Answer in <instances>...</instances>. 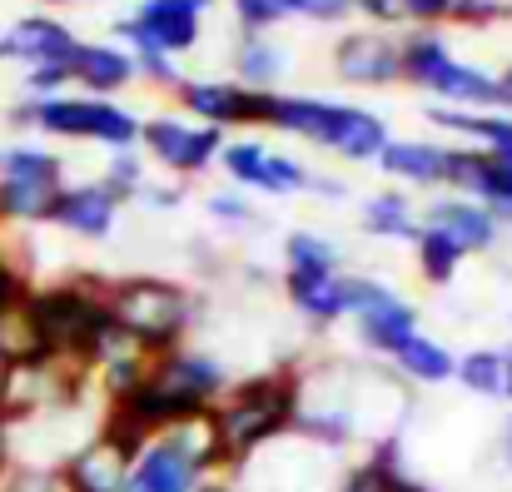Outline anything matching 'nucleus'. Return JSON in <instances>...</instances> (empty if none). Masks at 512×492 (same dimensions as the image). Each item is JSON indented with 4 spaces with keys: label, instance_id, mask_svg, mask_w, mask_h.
I'll return each mask as SVG.
<instances>
[{
    "label": "nucleus",
    "instance_id": "0eeeda50",
    "mask_svg": "<svg viewBox=\"0 0 512 492\" xmlns=\"http://www.w3.org/2000/svg\"><path fill=\"white\" fill-rule=\"evenodd\" d=\"M140 145L150 150V160H160L174 174H199V169H209V164L219 160L224 135L209 130V125H189V120L160 115V120H145L140 125Z\"/></svg>",
    "mask_w": 512,
    "mask_h": 492
},
{
    "label": "nucleus",
    "instance_id": "49530a36",
    "mask_svg": "<svg viewBox=\"0 0 512 492\" xmlns=\"http://www.w3.org/2000/svg\"><path fill=\"white\" fill-rule=\"evenodd\" d=\"M508 358H512V343H508Z\"/></svg>",
    "mask_w": 512,
    "mask_h": 492
},
{
    "label": "nucleus",
    "instance_id": "bb28decb",
    "mask_svg": "<svg viewBox=\"0 0 512 492\" xmlns=\"http://www.w3.org/2000/svg\"><path fill=\"white\" fill-rule=\"evenodd\" d=\"M284 264H289V274H299V279H324V274L339 269V249H334L324 234L294 229L289 244H284Z\"/></svg>",
    "mask_w": 512,
    "mask_h": 492
},
{
    "label": "nucleus",
    "instance_id": "393cba45",
    "mask_svg": "<svg viewBox=\"0 0 512 492\" xmlns=\"http://www.w3.org/2000/svg\"><path fill=\"white\" fill-rule=\"evenodd\" d=\"M393 363L413 378V383H448V378H458V358L443 348V343H433V338H408L398 353H393Z\"/></svg>",
    "mask_w": 512,
    "mask_h": 492
},
{
    "label": "nucleus",
    "instance_id": "a18cd8bd",
    "mask_svg": "<svg viewBox=\"0 0 512 492\" xmlns=\"http://www.w3.org/2000/svg\"><path fill=\"white\" fill-rule=\"evenodd\" d=\"M45 5H60V0H45Z\"/></svg>",
    "mask_w": 512,
    "mask_h": 492
},
{
    "label": "nucleus",
    "instance_id": "7c9ffc66",
    "mask_svg": "<svg viewBox=\"0 0 512 492\" xmlns=\"http://www.w3.org/2000/svg\"><path fill=\"white\" fill-rule=\"evenodd\" d=\"M284 15H289V0H234V20L244 25V35H269Z\"/></svg>",
    "mask_w": 512,
    "mask_h": 492
},
{
    "label": "nucleus",
    "instance_id": "aec40b11",
    "mask_svg": "<svg viewBox=\"0 0 512 492\" xmlns=\"http://www.w3.org/2000/svg\"><path fill=\"white\" fill-rule=\"evenodd\" d=\"M458 378L468 393L493 398V403H512V358L508 348H473L458 358Z\"/></svg>",
    "mask_w": 512,
    "mask_h": 492
},
{
    "label": "nucleus",
    "instance_id": "a211bd4d",
    "mask_svg": "<svg viewBox=\"0 0 512 492\" xmlns=\"http://www.w3.org/2000/svg\"><path fill=\"white\" fill-rule=\"evenodd\" d=\"M448 155L443 145H428V140H388V150L378 155V164L403 179V184H418V189H438L448 184Z\"/></svg>",
    "mask_w": 512,
    "mask_h": 492
},
{
    "label": "nucleus",
    "instance_id": "6e6552de",
    "mask_svg": "<svg viewBox=\"0 0 512 492\" xmlns=\"http://www.w3.org/2000/svg\"><path fill=\"white\" fill-rule=\"evenodd\" d=\"M219 164L229 169V179L249 184V189H264V194H299L309 189V169L289 155H274L269 145L259 140H234L219 150Z\"/></svg>",
    "mask_w": 512,
    "mask_h": 492
},
{
    "label": "nucleus",
    "instance_id": "4468645a",
    "mask_svg": "<svg viewBox=\"0 0 512 492\" xmlns=\"http://www.w3.org/2000/svg\"><path fill=\"white\" fill-rule=\"evenodd\" d=\"M428 229H443L463 254H483V249H493L498 244V219H493V209L488 204H478V199H438L433 209H428Z\"/></svg>",
    "mask_w": 512,
    "mask_h": 492
},
{
    "label": "nucleus",
    "instance_id": "c85d7f7f",
    "mask_svg": "<svg viewBox=\"0 0 512 492\" xmlns=\"http://www.w3.org/2000/svg\"><path fill=\"white\" fill-rule=\"evenodd\" d=\"M463 259H468V254H463L443 229H428V224L418 229V269H423V279H428V284H448V279L458 274V264H463Z\"/></svg>",
    "mask_w": 512,
    "mask_h": 492
},
{
    "label": "nucleus",
    "instance_id": "f8f14e48",
    "mask_svg": "<svg viewBox=\"0 0 512 492\" xmlns=\"http://www.w3.org/2000/svg\"><path fill=\"white\" fill-rule=\"evenodd\" d=\"M319 145L329 150V155H339V160H378L383 150H388V125L373 115V110H363V105H334L329 110V125H324V135H319Z\"/></svg>",
    "mask_w": 512,
    "mask_h": 492
},
{
    "label": "nucleus",
    "instance_id": "b1692460",
    "mask_svg": "<svg viewBox=\"0 0 512 492\" xmlns=\"http://www.w3.org/2000/svg\"><path fill=\"white\" fill-rule=\"evenodd\" d=\"M358 224L378 239H418V214L403 194H373L358 209Z\"/></svg>",
    "mask_w": 512,
    "mask_h": 492
},
{
    "label": "nucleus",
    "instance_id": "412c9836",
    "mask_svg": "<svg viewBox=\"0 0 512 492\" xmlns=\"http://www.w3.org/2000/svg\"><path fill=\"white\" fill-rule=\"evenodd\" d=\"M329 110L334 100H314V95H279L274 90V105H269V125L284 130V135H299L309 145H319L324 125H329Z\"/></svg>",
    "mask_w": 512,
    "mask_h": 492
},
{
    "label": "nucleus",
    "instance_id": "ddd939ff",
    "mask_svg": "<svg viewBox=\"0 0 512 492\" xmlns=\"http://www.w3.org/2000/svg\"><path fill=\"white\" fill-rule=\"evenodd\" d=\"M65 473V488L70 492H125V478H130V453H120L110 438H90L80 453H70L60 463Z\"/></svg>",
    "mask_w": 512,
    "mask_h": 492
},
{
    "label": "nucleus",
    "instance_id": "c756f323",
    "mask_svg": "<svg viewBox=\"0 0 512 492\" xmlns=\"http://www.w3.org/2000/svg\"><path fill=\"white\" fill-rule=\"evenodd\" d=\"M0 492H70L65 488V473L50 468V463H20L10 468V478L0 483Z\"/></svg>",
    "mask_w": 512,
    "mask_h": 492
},
{
    "label": "nucleus",
    "instance_id": "2f4dec72",
    "mask_svg": "<svg viewBox=\"0 0 512 492\" xmlns=\"http://www.w3.org/2000/svg\"><path fill=\"white\" fill-rule=\"evenodd\" d=\"M100 184H105L115 199H125V194H140V189H145V164L135 160L130 150H120V155L110 160V174H105Z\"/></svg>",
    "mask_w": 512,
    "mask_h": 492
},
{
    "label": "nucleus",
    "instance_id": "6ab92c4d",
    "mask_svg": "<svg viewBox=\"0 0 512 492\" xmlns=\"http://www.w3.org/2000/svg\"><path fill=\"white\" fill-rule=\"evenodd\" d=\"M433 120L463 140L478 145V155H508L512 150V115L503 110H433Z\"/></svg>",
    "mask_w": 512,
    "mask_h": 492
},
{
    "label": "nucleus",
    "instance_id": "5701e85b",
    "mask_svg": "<svg viewBox=\"0 0 512 492\" xmlns=\"http://www.w3.org/2000/svg\"><path fill=\"white\" fill-rule=\"evenodd\" d=\"M453 55H448V40L438 35V30H413L408 40H398V70H403V80H413V85H423L428 90V80L448 65Z\"/></svg>",
    "mask_w": 512,
    "mask_h": 492
},
{
    "label": "nucleus",
    "instance_id": "4be33fe9",
    "mask_svg": "<svg viewBox=\"0 0 512 492\" xmlns=\"http://www.w3.org/2000/svg\"><path fill=\"white\" fill-rule=\"evenodd\" d=\"M289 299L299 314H309L314 324H334L348 314V299H343V274H324V279H299L289 274Z\"/></svg>",
    "mask_w": 512,
    "mask_h": 492
},
{
    "label": "nucleus",
    "instance_id": "ea45409f",
    "mask_svg": "<svg viewBox=\"0 0 512 492\" xmlns=\"http://www.w3.org/2000/svg\"><path fill=\"white\" fill-rule=\"evenodd\" d=\"M403 15L408 20H423V30H428L433 20H448L453 15V0H403Z\"/></svg>",
    "mask_w": 512,
    "mask_h": 492
},
{
    "label": "nucleus",
    "instance_id": "1a4fd4ad",
    "mask_svg": "<svg viewBox=\"0 0 512 492\" xmlns=\"http://www.w3.org/2000/svg\"><path fill=\"white\" fill-rule=\"evenodd\" d=\"M5 50L10 60H25V70H70L80 35L55 15H20L5 30Z\"/></svg>",
    "mask_w": 512,
    "mask_h": 492
},
{
    "label": "nucleus",
    "instance_id": "9d476101",
    "mask_svg": "<svg viewBox=\"0 0 512 492\" xmlns=\"http://www.w3.org/2000/svg\"><path fill=\"white\" fill-rule=\"evenodd\" d=\"M334 75L348 85H388L403 80L398 70V40L383 30H348L334 45Z\"/></svg>",
    "mask_w": 512,
    "mask_h": 492
},
{
    "label": "nucleus",
    "instance_id": "a878e982",
    "mask_svg": "<svg viewBox=\"0 0 512 492\" xmlns=\"http://www.w3.org/2000/svg\"><path fill=\"white\" fill-rule=\"evenodd\" d=\"M234 65H239V85H249V90H274L289 60H284V50H279L269 35H244Z\"/></svg>",
    "mask_w": 512,
    "mask_h": 492
},
{
    "label": "nucleus",
    "instance_id": "a19ab883",
    "mask_svg": "<svg viewBox=\"0 0 512 492\" xmlns=\"http://www.w3.org/2000/svg\"><path fill=\"white\" fill-rule=\"evenodd\" d=\"M503 105L512 110V65L503 70V75H498V110H503Z\"/></svg>",
    "mask_w": 512,
    "mask_h": 492
},
{
    "label": "nucleus",
    "instance_id": "39448f33",
    "mask_svg": "<svg viewBox=\"0 0 512 492\" xmlns=\"http://www.w3.org/2000/svg\"><path fill=\"white\" fill-rule=\"evenodd\" d=\"M199 30H204V10L194 0H140L135 15H125L115 25V35L130 45V55L160 50L170 60L199 45Z\"/></svg>",
    "mask_w": 512,
    "mask_h": 492
},
{
    "label": "nucleus",
    "instance_id": "f3484780",
    "mask_svg": "<svg viewBox=\"0 0 512 492\" xmlns=\"http://www.w3.org/2000/svg\"><path fill=\"white\" fill-rule=\"evenodd\" d=\"M428 90L438 95L443 110H498V75H488V70H478V65L448 60V65L428 80Z\"/></svg>",
    "mask_w": 512,
    "mask_h": 492
},
{
    "label": "nucleus",
    "instance_id": "4c0bfd02",
    "mask_svg": "<svg viewBox=\"0 0 512 492\" xmlns=\"http://www.w3.org/2000/svg\"><path fill=\"white\" fill-rule=\"evenodd\" d=\"M209 214L219 224H254V209L244 194H209Z\"/></svg>",
    "mask_w": 512,
    "mask_h": 492
},
{
    "label": "nucleus",
    "instance_id": "20e7f679",
    "mask_svg": "<svg viewBox=\"0 0 512 492\" xmlns=\"http://www.w3.org/2000/svg\"><path fill=\"white\" fill-rule=\"evenodd\" d=\"M214 473H219L214 443H209V428L199 418V423H184V428H170V433L150 438L130 458L125 492H199Z\"/></svg>",
    "mask_w": 512,
    "mask_h": 492
},
{
    "label": "nucleus",
    "instance_id": "cd10ccee",
    "mask_svg": "<svg viewBox=\"0 0 512 492\" xmlns=\"http://www.w3.org/2000/svg\"><path fill=\"white\" fill-rule=\"evenodd\" d=\"M0 179L65 184V164H60V155H50V150H40V145H10V150H0Z\"/></svg>",
    "mask_w": 512,
    "mask_h": 492
},
{
    "label": "nucleus",
    "instance_id": "c03bdc74",
    "mask_svg": "<svg viewBox=\"0 0 512 492\" xmlns=\"http://www.w3.org/2000/svg\"><path fill=\"white\" fill-rule=\"evenodd\" d=\"M0 60H10V50H5V35H0Z\"/></svg>",
    "mask_w": 512,
    "mask_h": 492
},
{
    "label": "nucleus",
    "instance_id": "f257e3e1",
    "mask_svg": "<svg viewBox=\"0 0 512 492\" xmlns=\"http://www.w3.org/2000/svg\"><path fill=\"white\" fill-rule=\"evenodd\" d=\"M294 413H299V378L294 373H264V378L229 388L204 418L209 443H214V463L219 468L249 463L259 448H269L274 438H284L294 428Z\"/></svg>",
    "mask_w": 512,
    "mask_h": 492
},
{
    "label": "nucleus",
    "instance_id": "423d86ee",
    "mask_svg": "<svg viewBox=\"0 0 512 492\" xmlns=\"http://www.w3.org/2000/svg\"><path fill=\"white\" fill-rule=\"evenodd\" d=\"M179 105L189 120L224 130V125H269V105L274 90H249V85H229V80H179Z\"/></svg>",
    "mask_w": 512,
    "mask_h": 492
},
{
    "label": "nucleus",
    "instance_id": "9b49d317",
    "mask_svg": "<svg viewBox=\"0 0 512 492\" xmlns=\"http://www.w3.org/2000/svg\"><path fill=\"white\" fill-rule=\"evenodd\" d=\"M120 219V199L90 179V184H65L55 194V209H50V224H60L65 234H80V239H105Z\"/></svg>",
    "mask_w": 512,
    "mask_h": 492
},
{
    "label": "nucleus",
    "instance_id": "37998d69",
    "mask_svg": "<svg viewBox=\"0 0 512 492\" xmlns=\"http://www.w3.org/2000/svg\"><path fill=\"white\" fill-rule=\"evenodd\" d=\"M199 492H234V488H229V483H219V478H209V483H204Z\"/></svg>",
    "mask_w": 512,
    "mask_h": 492
},
{
    "label": "nucleus",
    "instance_id": "473e14b6",
    "mask_svg": "<svg viewBox=\"0 0 512 492\" xmlns=\"http://www.w3.org/2000/svg\"><path fill=\"white\" fill-rule=\"evenodd\" d=\"M289 15L319 20V25H339L353 15V0H289Z\"/></svg>",
    "mask_w": 512,
    "mask_h": 492
},
{
    "label": "nucleus",
    "instance_id": "7ed1b4c3",
    "mask_svg": "<svg viewBox=\"0 0 512 492\" xmlns=\"http://www.w3.org/2000/svg\"><path fill=\"white\" fill-rule=\"evenodd\" d=\"M15 125H30L40 135H55V140H95L115 155L140 145V120L110 100H95V95L25 100V105H15Z\"/></svg>",
    "mask_w": 512,
    "mask_h": 492
},
{
    "label": "nucleus",
    "instance_id": "79ce46f5",
    "mask_svg": "<svg viewBox=\"0 0 512 492\" xmlns=\"http://www.w3.org/2000/svg\"><path fill=\"white\" fill-rule=\"evenodd\" d=\"M498 443H503V463L512 468V413H508V423H503V438Z\"/></svg>",
    "mask_w": 512,
    "mask_h": 492
},
{
    "label": "nucleus",
    "instance_id": "c9c22d12",
    "mask_svg": "<svg viewBox=\"0 0 512 492\" xmlns=\"http://www.w3.org/2000/svg\"><path fill=\"white\" fill-rule=\"evenodd\" d=\"M25 299H30V289H25V274H20L10 259H0V319H5V314H15Z\"/></svg>",
    "mask_w": 512,
    "mask_h": 492
},
{
    "label": "nucleus",
    "instance_id": "e433bc0d",
    "mask_svg": "<svg viewBox=\"0 0 512 492\" xmlns=\"http://www.w3.org/2000/svg\"><path fill=\"white\" fill-rule=\"evenodd\" d=\"M329 492H383V468H378L373 458H363V463H358V468H348Z\"/></svg>",
    "mask_w": 512,
    "mask_h": 492
},
{
    "label": "nucleus",
    "instance_id": "dca6fc26",
    "mask_svg": "<svg viewBox=\"0 0 512 492\" xmlns=\"http://www.w3.org/2000/svg\"><path fill=\"white\" fill-rule=\"evenodd\" d=\"M358 338L368 343V348H378V353H398L408 338H418V314L393 294V289H383L363 314H358Z\"/></svg>",
    "mask_w": 512,
    "mask_h": 492
},
{
    "label": "nucleus",
    "instance_id": "f03ea898",
    "mask_svg": "<svg viewBox=\"0 0 512 492\" xmlns=\"http://www.w3.org/2000/svg\"><path fill=\"white\" fill-rule=\"evenodd\" d=\"M105 309L120 328V338L145 353V358H165L189 328V294L170 279H120L105 294Z\"/></svg>",
    "mask_w": 512,
    "mask_h": 492
},
{
    "label": "nucleus",
    "instance_id": "58836bf2",
    "mask_svg": "<svg viewBox=\"0 0 512 492\" xmlns=\"http://www.w3.org/2000/svg\"><path fill=\"white\" fill-rule=\"evenodd\" d=\"M353 15H368L373 25H398V20H408V15H403V0H353Z\"/></svg>",
    "mask_w": 512,
    "mask_h": 492
},
{
    "label": "nucleus",
    "instance_id": "f704fd0d",
    "mask_svg": "<svg viewBox=\"0 0 512 492\" xmlns=\"http://www.w3.org/2000/svg\"><path fill=\"white\" fill-rule=\"evenodd\" d=\"M135 75H145L150 85H179V65L160 50H140L135 55Z\"/></svg>",
    "mask_w": 512,
    "mask_h": 492
},
{
    "label": "nucleus",
    "instance_id": "72a5a7b5",
    "mask_svg": "<svg viewBox=\"0 0 512 492\" xmlns=\"http://www.w3.org/2000/svg\"><path fill=\"white\" fill-rule=\"evenodd\" d=\"M498 15H512L508 0H453V15L448 20H463V25H488Z\"/></svg>",
    "mask_w": 512,
    "mask_h": 492
},
{
    "label": "nucleus",
    "instance_id": "2eb2a0df",
    "mask_svg": "<svg viewBox=\"0 0 512 492\" xmlns=\"http://www.w3.org/2000/svg\"><path fill=\"white\" fill-rule=\"evenodd\" d=\"M70 80L95 90V100H110L115 90H125L135 80V55L125 45H95V40H80L75 60H70Z\"/></svg>",
    "mask_w": 512,
    "mask_h": 492
}]
</instances>
